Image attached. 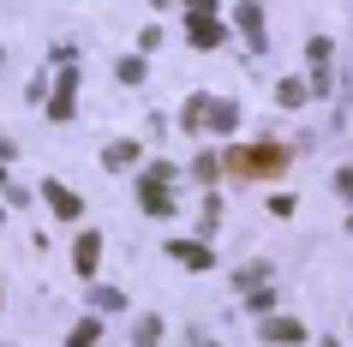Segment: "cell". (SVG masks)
<instances>
[{"instance_id": "obj_1", "label": "cell", "mask_w": 353, "mask_h": 347, "mask_svg": "<svg viewBox=\"0 0 353 347\" xmlns=\"http://www.w3.org/2000/svg\"><path fill=\"white\" fill-rule=\"evenodd\" d=\"M216 162H222L228 174L263 180V174H281V168H288V150L281 144H258V150H228V156H216Z\"/></svg>"}, {"instance_id": "obj_2", "label": "cell", "mask_w": 353, "mask_h": 347, "mask_svg": "<svg viewBox=\"0 0 353 347\" xmlns=\"http://www.w3.org/2000/svg\"><path fill=\"white\" fill-rule=\"evenodd\" d=\"M168 180H174V162H156L138 186V198H144V216H174V198H168Z\"/></svg>"}, {"instance_id": "obj_3", "label": "cell", "mask_w": 353, "mask_h": 347, "mask_svg": "<svg viewBox=\"0 0 353 347\" xmlns=\"http://www.w3.org/2000/svg\"><path fill=\"white\" fill-rule=\"evenodd\" d=\"M234 24H240V37H245L252 54L270 48V30H263V6H258V0H240V6H234Z\"/></svg>"}, {"instance_id": "obj_4", "label": "cell", "mask_w": 353, "mask_h": 347, "mask_svg": "<svg viewBox=\"0 0 353 347\" xmlns=\"http://www.w3.org/2000/svg\"><path fill=\"white\" fill-rule=\"evenodd\" d=\"M72 108H78V66H60L54 96H48V120H72Z\"/></svg>"}, {"instance_id": "obj_5", "label": "cell", "mask_w": 353, "mask_h": 347, "mask_svg": "<svg viewBox=\"0 0 353 347\" xmlns=\"http://www.w3.org/2000/svg\"><path fill=\"white\" fill-rule=\"evenodd\" d=\"M198 126L234 132V126H240V108H234V102H216V96H198Z\"/></svg>"}, {"instance_id": "obj_6", "label": "cell", "mask_w": 353, "mask_h": 347, "mask_svg": "<svg viewBox=\"0 0 353 347\" xmlns=\"http://www.w3.org/2000/svg\"><path fill=\"white\" fill-rule=\"evenodd\" d=\"M42 198H48V210H54L60 221H78V216H84V198H78V192H66L60 180H42Z\"/></svg>"}, {"instance_id": "obj_7", "label": "cell", "mask_w": 353, "mask_h": 347, "mask_svg": "<svg viewBox=\"0 0 353 347\" xmlns=\"http://www.w3.org/2000/svg\"><path fill=\"white\" fill-rule=\"evenodd\" d=\"M96 264H102V234L84 228V234L72 239V270H78V275H96Z\"/></svg>"}, {"instance_id": "obj_8", "label": "cell", "mask_w": 353, "mask_h": 347, "mask_svg": "<svg viewBox=\"0 0 353 347\" xmlns=\"http://www.w3.org/2000/svg\"><path fill=\"white\" fill-rule=\"evenodd\" d=\"M228 24H216V12H192V48H222Z\"/></svg>"}, {"instance_id": "obj_9", "label": "cell", "mask_w": 353, "mask_h": 347, "mask_svg": "<svg viewBox=\"0 0 353 347\" xmlns=\"http://www.w3.org/2000/svg\"><path fill=\"white\" fill-rule=\"evenodd\" d=\"M168 257H174V264H186V270H210V264H216L204 239H174V246H168Z\"/></svg>"}, {"instance_id": "obj_10", "label": "cell", "mask_w": 353, "mask_h": 347, "mask_svg": "<svg viewBox=\"0 0 353 347\" xmlns=\"http://www.w3.org/2000/svg\"><path fill=\"white\" fill-rule=\"evenodd\" d=\"M263 341H305V324L299 317H263Z\"/></svg>"}, {"instance_id": "obj_11", "label": "cell", "mask_w": 353, "mask_h": 347, "mask_svg": "<svg viewBox=\"0 0 353 347\" xmlns=\"http://www.w3.org/2000/svg\"><path fill=\"white\" fill-rule=\"evenodd\" d=\"M132 162H138V144H126V138H114V144L102 150V168H114V174H126Z\"/></svg>"}, {"instance_id": "obj_12", "label": "cell", "mask_w": 353, "mask_h": 347, "mask_svg": "<svg viewBox=\"0 0 353 347\" xmlns=\"http://www.w3.org/2000/svg\"><path fill=\"white\" fill-rule=\"evenodd\" d=\"M162 341V317H156V311H144V317H138V329H132V347H156Z\"/></svg>"}, {"instance_id": "obj_13", "label": "cell", "mask_w": 353, "mask_h": 347, "mask_svg": "<svg viewBox=\"0 0 353 347\" xmlns=\"http://www.w3.org/2000/svg\"><path fill=\"white\" fill-rule=\"evenodd\" d=\"M96 335H102V324H96V317H84V324H72L66 347H96Z\"/></svg>"}, {"instance_id": "obj_14", "label": "cell", "mask_w": 353, "mask_h": 347, "mask_svg": "<svg viewBox=\"0 0 353 347\" xmlns=\"http://www.w3.org/2000/svg\"><path fill=\"white\" fill-rule=\"evenodd\" d=\"M276 102H281V108H299V102H305V84H299V78H281V84H276Z\"/></svg>"}, {"instance_id": "obj_15", "label": "cell", "mask_w": 353, "mask_h": 347, "mask_svg": "<svg viewBox=\"0 0 353 347\" xmlns=\"http://www.w3.org/2000/svg\"><path fill=\"white\" fill-rule=\"evenodd\" d=\"M305 54H312V66H330L335 48H330V37H312V42H305Z\"/></svg>"}, {"instance_id": "obj_16", "label": "cell", "mask_w": 353, "mask_h": 347, "mask_svg": "<svg viewBox=\"0 0 353 347\" xmlns=\"http://www.w3.org/2000/svg\"><path fill=\"white\" fill-rule=\"evenodd\" d=\"M90 306H96V311H126V299H120L114 288H96V293H90Z\"/></svg>"}, {"instance_id": "obj_17", "label": "cell", "mask_w": 353, "mask_h": 347, "mask_svg": "<svg viewBox=\"0 0 353 347\" xmlns=\"http://www.w3.org/2000/svg\"><path fill=\"white\" fill-rule=\"evenodd\" d=\"M120 84H144V60H138V54L120 60Z\"/></svg>"}, {"instance_id": "obj_18", "label": "cell", "mask_w": 353, "mask_h": 347, "mask_svg": "<svg viewBox=\"0 0 353 347\" xmlns=\"http://www.w3.org/2000/svg\"><path fill=\"white\" fill-rule=\"evenodd\" d=\"M245 311H258V317H270V311H276V293H263V288H252V299H245Z\"/></svg>"}, {"instance_id": "obj_19", "label": "cell", "mask_w": 353, "mask_h": 347, "mask_svg": "<svg viewBox=\"0 0 353 347\" xmlns=\"http://www.w3.org/2000/svg\"><path fill=\"white\" fill-rule=\"evenodd\" d=\"M192 174H198V180H216V174H222V162H216V156H198V162H192Z\"/></svg>"}, {"instance_id": "obj_20", "label": "cell", "mask_w": 353, "mask_h": 347, "mask_svg": "<svg viewBox=\"0 0 353 347\" xmlns=\"http://www.w3.org/2000/svg\"><path fill=\"white\" fill-rule=\"evenodd\" d=\"M270 281V264H252V270H240V288H263Z\"/></svg>"}, {"instance_id": "obj_21", "label": "cell", "mask_w": 353, "mask_h": 347, "mask_svg": "<svg viewBox=\"0 0 353 347\" xmlns=\"http://www.w3.org/2000/svg\"><path fill=\"white\" fill-rule=\"evenodd\" d=\"M335 192H341V198H353V168H341V174H335Z\"/></svg>"}, {"instance_id": "obj_22", "label": "cell", "mask_w": 353, "mask_h": 347, "mask_svg": "<svg viewBox=\"0 0 353 347\" xmlns=\"http://www.w3.org/2000/svg\"><path fill=\"white\" fill-rule=\"evenodd\" d=\"M0 180H6V168H0Z\"/></svg>"}, {"instance_id": "obj_23", "label": "cell", "mask_w": 353, "mask_h": 347, "mask_svg": "<svg viewBox=\"0 0 353 347\" xmlns=\"http://www.w3.org/2000/svg\"><path fill=\"white\" fill-rule=\"evenodd\" d=\"M156 6H168V0H156Z\"/></svg>"}, {"instance_id": "obj_24", "label": "cell", "mask_w": 353, "mask_h": 347, "mask_svg": "<svg viewBox=\"0 0 353 347\" xmlns=\"http://www.w3.org/2000/svg\"><path fill=\"white\" fill-rule=\"evenodd\" d=\"M347 228H353V216H347Z\"/></svg>"}, {"instance_id": "obj_25", "label": "cell", "mask_w": 353, "mask_h": 347, "mask_svg": "<svg viewBox=\"0 0 353 347\" xmlns=\"http://www.w3.org/2000/svg\"><path fill=\"white\" fill-rule=\"evenodd\" d=\"M323 347H335V341H323Z\"/></svg>"}]
</instances>
